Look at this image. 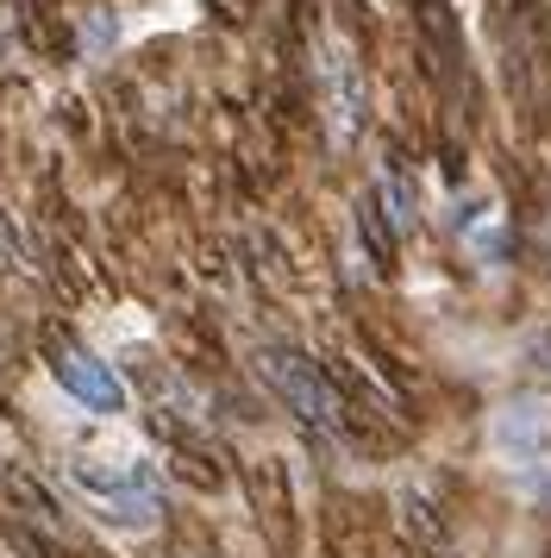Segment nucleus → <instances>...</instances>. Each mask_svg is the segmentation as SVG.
Masks as SVG:
<instances>
[{
	"instance_id": "f257e3e1",
	"label": "nucleus",
	"mask_w": 551,
	"mask_h": 558,
	"mask_svg": "<svg viewBox=\"0 0 551 558\" xmlns=\"http://www.w3.org/2000/svg\"><path fill=\"white\" fill-rule=\"evenodd\" d=\"M257 371H264V383H270L276 396L289 402V414H295L301 427L339 433V396H332V383L320 377V364H314L307 352L264 345V352H257Z\"/></svg>"
},
{
	"instance_id": "f03ea898",
	"label": "nucleus",
	"mask_w": 551,
	"mask_h": 558,
	"mask_svg": "<svg viewBox=\"0 0 551 558\" xmlns=\"http://www.w3.org/2000/svg\"><path fill=\"white\" fill-rule=\"evenodd\" d=\"M50 377L63 383V396H75L88 414H125V402H132L120 371H113L107 357L82 352V345H63V352L50 357Z\"/></svg>"
}]
</instances>
